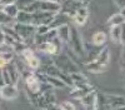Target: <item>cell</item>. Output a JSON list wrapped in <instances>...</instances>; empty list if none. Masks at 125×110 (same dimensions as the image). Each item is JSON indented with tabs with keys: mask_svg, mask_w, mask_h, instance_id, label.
I'll return each instance as SVG.
<instances>
[{
	"mask_svg": "<svg viewBox=\"0 0 125 110\" xmlns=\"http://www.w3.org/2000/svg\"><path fill=\"white\" fill-rule=\"evenodd\" d=\"M109 65H110V50L108 46H105L101 51L98 53V55L91 61H88L85 64V68L88 71L93 74H101L106 71Z\"/></svg>",
	"mask_w": 125,
	"mask_h": 110,
	"instance_id": "cell-1",
	"label": "cell"
},
{
	"mask_svg": "<svg viewBox=\"0 0 125 110\" xmlns=\"http://www.w3.org/2000/svg\"><path fill=\"white\" fill-rule=\"evenodd\" d=\"M53 64L59 69V70H61L62 73H65V74H71V73H76V71H79V68H78V65L73 61V59L71 58H69L68 55H59L54 61H53Z\"/></svg>",
	"mask_w": 125,
	"mask_h": 110,
	"instance_id": "cell-2",
	"label": "cell"
},
{
	"mask_svg": "<svg viewBox=\"0 0 125 110\" xmlns=\"http://www.w3.org/2000/svg\"><path fill=\"white\" fill-rule=\"evenodd\" d=\"M69 44L73 48V50L80 56L85 55V50H84V44H83V39L79 31L76 30L75 26H70V39H69Z\"/></svg>",
	"mask_w": 125,
	"mask_h": 110,
	"instance_id": "cell-3",
	"label": "cell"
},
{
	"mask_svg": "<svg viewBox=\"0 0 125 110\" xmlns=\"http://www.w3.org/2000/svg\"><path fill=\"white\" fill-rule=\"evenodd\" d=\"M24 80H25V85H26V90L30 93H40V85L41 83L39 81V79L36 78V75L33 71H28L26 74L23 75Z\"/></svg>",
	"mask_w": 125,
	"mask_h": 110,
	"instance_id": "cell-4",
	"label": "cell"
},
{
	"mask_svg": "<svg viewBox=\"0 0 125 110\" xmlns=\"http://www.w3.org/2000/svg\"><path fill=\"white\" fill-rule=\"evenodd\" d=\"M94 86L88 83V84H79V85H74V89L70 91V96L73 99H76V100H80L83 96H85L86 94H89L90 91H93Z\"/></svg>",
	"mask_w": 125,
	"mask_h": 110,
	"instance_id": "cell-5",
	"label": "cell"
},
{
	"mask_svg": "<svg viewBox=\"0 0 125 110\" xmlns=\"http://www.w3.org/2000/svg\"><path fill=\"white\" fill-rule=\"evenodd\" d=\"M19 95V90L16 85L13 84H5L0 88V98L4 100H14Z\"/></svg>",
	"mask_w": 125,
	"mask_h": 110,
	"instance_id": "cell-6",
	"label": "cell"
},
{
	"mask_svg": "<svg viewBox=\"0 0 125 110\" xmlns=\"http://www.w3.org/2000/svg\"><path fill=\"white\" fill-rule=\"evenodd\" d=\"M88 18H89V10H88L86 6H81V8H79L76 11H75V14L71 16L73 21H74L76 25H79V26L85 25Z\"/></svg>",
	"mask_w": 125,
	"mask_h": 110,
	"instance_id": "cell-7",
	"label": "cell"
},
{
	"mask_svg": "<svg viewBox=\"0 0 125 110\" xmlns=\"http://www.w3.org/2000/svg\"><path fill=\"white\" fill-rule=\"evenodd\" d=\"M39 11H46L51 14H56L61 9V3L58 1H39Z\"/></svg>",
	"mask_w": 125,
	"mask_h": 110,
	"instance_id": "cell-8",
	"label": "cell"
},
{
	"mask_svg": "<svg viewBox=\"0 0 125 110\" xmlns=\"http://www.w3.org/2000/svg\"><path fill=\"white\" fill-rule=\"evenodd\" d=\"M106 104L109 109L118 108V106H125V98L118 94H105Z\"/></svg>",
	"mask_w": 125,
	"mask_h": 110,
	"instance_id": "cell-9",
	"label": "cell"
},
{
	"mask_svg": "<svg viewBox=\"0 0 125 110\" xmlns=\"http://www.w3.org/2000/svg\"><path fill=\"white\" fill-rule=\"evenodd\" d=\"M4 69L6 70V73H8L9 78H10V81H11V84H13V85H16V84L19 83L20 78H21V75H20L19 70L16 69L15 64H14V63H9Z\"/></svg>",
	"mask_w": 125,
	"mask_h": 110,
	"instance_id": "cell-10",
	"label": "cell"
},
{
	"mask_svg": "<svg viewBox=\"0 0 125 110\" xmlns=\"http://www.w3.org/2000/svg\"><path fill=\"white\" fill-rule=\"evenodd\" d=\"M95 100H96V90H93V91H90L89 94H86L85 96L80 99V103L88 110H93L94 105H95Z\"/></svg>",
	"mask_w": 125,
	"mask_h": 110,
	"instance_id": "cell-11",
	"label": "cell"
},
{
	"mask_svg": "<svg viewBox=\"0 0 125 110\" xmlns=\"http://www.w3.org/2000/svg\"><path fill=\"white\" fill-rule=\"evenodd\" d=\"M56 36L61 43H69L70 39V26L69 24L61 25L59 28H56Z\"/></svg>",
	"mask_w": 125,
	"mask_h": 110,
	"instance_id": "cell-12",
	"label": "cell"
},
{
	"mask_svg": "<svg viewBox=\"0 0 125 110\" xmlns=\"http://www.w3.org/2000/svg\"><path fill=\"white\" fill-rule=\"evenodd\" d=\"M123 25H116V26H110V38L114 43L120 44L123 43Z\"/></svg>",
	"mask_w": 125,
	"mask_h": 110,
	"instance_id": "cell-13",
	"label": "cell"
},
{
	"mask_svg": "<svg viewBox=\"0 0 125 110\" xmlns=\"http://www.w3.org/2000/svg\"><path fill=\"white\" fill-rule=\"evenodd\" d=\"M70 79L73 81V86L74 85H79V84H88L89 83V79L83 74L81 71H76V73H71L69 74Z\"/></svg>",
	"mask_w": 125,
	"mask_h": 110,
	"instance_id": "cell-14",
	"label": "cell"
},
{
	"mask_svg": "<svg viewBox=\"0 0 125 110\" xmlns=\"http://www.w3.org/2000/svg\"><path fill=\"white\" fill-rule=\"evenodd\" d=\"M106 39H108V36L104 31H96L91 36V43L95 46H101L106 43Z\"/></svg>",
	"mask_w": 125,
	"mask_h": 110,
	"instance_id": "cell-15",
	"label": "cell"
},
{
	"mask_svg": "<svg viewBox=\"0 0 125 110\" xmlns=\"http://www.w3.org/2000/svg\"><path fill=\"white\" fill-rule=\"evenodd\" d=\"M15 19H16V23L20 24H31V13H28L25 10H19Z\"/></svg>",
	"mask_w": 125,
	"mask_h": 110,
	"instance_id": "cell-16",
	"label": "cell"
},
{
	"mask_svg": "<svg viewBox=\"0 0 125 110\" xmlns=\"http://www.w3.org/2000/svg\"><path fill=\"white\" fill-rule=\"evenodd\" d=\"M46 83L50 84L53 89H62V88H68V86L65 85V83H62L60 79L54 78V76H48V75H46Z\"/></svg>",
	"mask_w": 125,
	"mask_h": 110,
	"instance_id": "cell-17",
	"label": "cell"
},
{
	"mask_svg": "<svg viewBox=\"0 0 125 110\" xmlns=\"http://www.w3.org/2000/svg\"><path fill=\"white\" fill-rule=\"evenodd\" d=\"M3 11L11 19H15L18 13H19V9L15 4H11V5H8V6H4L3 8Z\"/></svg>",
	"mask_w": 125,
	"mask_h": 110,
	"instance_id": "cell-18",
	"label": "cell"
},
{
	"mask_svg": "<svg viewBox=\"0 0 125 110\" xmlns=\"http://www.w3.org/2000/svg\"><path fill=\"white\" fill-rule=\"evenodd\" d=\"M125 23V20H124V18L121 16V14L120 13H118V14H114L109 20H108V24L110 25V26H116V25H121V24H124Z\"/></svg>",
	"mask_w": 125,
	"mask_h": 110,
	"instance_id": "cell-19",
	"label": "cell"
},
{
	"mask_svg": "<svg viewBox=\"0 0 125 110\" xmlns=\"http://www.w3.org/2000/svg\"><path fill=\"white\" fill-rule=\"evenodd\" d=\"M0 25H3V26H13L14 25V19L9 18L3 10H0Z\"/></svg>",
	"mask_w": 125,
	"mask_h": 110,
	"instance_id": "cell-20",
	"label": "cell"
},
{
	"mask_svg": "<svg viewBox=\"0 0 125 110\" xmlns=\"http://www.w3.org/2000/svg\"><path fill=\"white\" fill-rule=\"evenodd\" d=\"M34 0H15V5L18 6L19 10H25L26 6H29Z\"/></svg>",
	"mask_w": 125,
	"mask_h": 110,
	"instance_id": "cell-21",
	"label": "cell"
},
{
	"mask_svg": "<svg viewBox=\"0 0 125 110\" xmlns=\"http://www.w3.org/2000/svg\"><path fill=\"white\" fill-rule=\"evenodd\" d=\"M60 109L61 110H76V108H75V105L73 104L71 101H68V100H65V101H62L60 105Z\"/></svg>",
	"mask_w": 125,
	"mask_h": 110,
	"instance_id": "cell-22",
	"label": "cell"
},
{
	"mask_svg": "<svg viewBox=\"0 0 125 110\" xmlns=\"http://www.w3.org/2000/svg\"><path fill=\"white\" fill-rule=\"evenodd\" d=\"M5 39H6V34L4 33L3 29H0V46L5 45Z\"/></svg>",
	"mask_w": 125,
	"mask_h": 110,
	"instance_id": "cell-23",
	"label": "cell"
},
{
	"mask_svg": "<svg viewBox=\"0 0 125 110\" xmlns=\"http://www.w3.org/2000/svg\"><path fill=\"white\" fill-rule=\"evenodd\" d=\"M45 110H61V109H60V106H59L56 103H53V104H49V105L45 108Z\"/></svg>",
	"mask_w": 125,
	"mask_h": 110,
	"instance_id": "cell-24",
	"label": "cell"
},
{
	"mask_svg": "<svg viewBox=\"0 0 125 110\" xmlns=\"http://www.w3.org/2000/svg\"><path fill=\"white\" fill-rule=\"evenodd\" d=\"M114 3H115V5L119 6L120 9L125 8V0H114Z\"/></svg>",
	"mask_w": 125,
	"mask_h": 110,
	"instance_id": "cell-25",
	"label": "cell"
},
{
	"mask_svg": "<svg viewBox=\"0 0 125 110\" xmlns=\"http://www.w3.org/2000/svg\"><path fill=\"white\" fill-rule=\"evenodd\" d=\"M3 85H5V84H4V80H3V74H1V70H0V88H1Z\"/></svg>",
	"mask_w": 125,
	"mask_h": 110,
	"instance_id": "cell-26",
	"label": "cell"
},
{
	"mask_svg": "<svg viewBox=\"0 0 125 110\" xmlns=\"http://www.w3.org/2000/svg\"><path fill=\"white\" fill-rule=\"evenodd\" d=\"M109 110H125V106H118V108H113V109H109Z\"/></svg>",
	"mask_w": 125,
	"mask_h": 110,
	"instance_id": "cell-27",
	"label": "cell"
},
{
	"mask_svg": "<svg viewBox=\"0 0 125 110\" xmlns=\"http://www.w3.org/2000/svg\"><path fill=\"white\" fill-rule=\"evenodd\" d=\"M120 14H121V16H123V18H124V20H125V8H123V9H121Z\"/></svg>",
	"mask_w": 125,
	"mask_h": 110,
	"instance_id": "cell-28",
	"label": "cell"
},
{
	"mask_svg": "<svg viewBox=\"0 0 125 110\" xmlns=\"http://www.w3.org/2000/svg\"><path fill=\"white\" fill-rule=\"evenodd\" d=\"M0 100H1V98H0Z\"/></svg>",
	"mask_w": 125,
	"mask_h": 110,
	"instance_id": "cell-29",
	"label": "cell"
}]
</instances>
